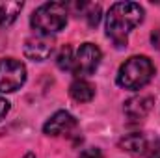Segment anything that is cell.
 <instances>
[{
	"mask_svg": "<svg viewBox=\"0 0 160 158\" xmlns=\"http://www.w3.org/2000/svg\"><path fill=\"white\" fill-rule=\"evenodd\" d=\"M143 9L136 2H116L106 15V36L116 47H127L128 34L142 22Z\"/></svg>",
	"mask_w": 160,
	"mask_h": 158,
	"instance_id": "obj_1",
	"label": "cell"
},
{
	"mask_svg": "<svg viewBox=\"0 0 160 158\" xmlns=\"http://www.w3.org/2000/svg\"><path fill=\"white\" fill-rule=\"evenodd\" d=\"M155 75V65L147 56L128 58L118 71V84L125 89H142Z\"/></svg>",
	"mask_w": 160,
	"mask_h": 158,
	"instance_id": "obj_2",
	"label": "cell"
},
{
	"mask_svg": "<svg viewBox=\"0 0 160 158\" xmlns=\"http://www.w3.org/2000/svg\"><path fill=\"white\" fill-rule=\"evenodd\" d=\"M30 24L39 36L58 34L67 24V7L58 2H47L32 13Z\"/></svg>",
	"mask_w": 160,
	"mask_h": 158,
	"instance_id": "obj_3",
	"label": "cell"
},
{
	"mask_svg": "<svg viewBox=\"0 0 160 158\" xmlns=\"http://www.w3.org/2000/svg\"><path fill=\"white\" fill-rule=\"evenodd\" d=\"M26 80V67L15 58L0 60V93L17 91Z\"/></svg>",
	"mask_w": 160,
	"mask_h": 158,
	"instance_id": "obj_4",
	"label": "cell"
},
{
	"mask_svg": "<svg viewBox=\"0 0 160 158\" xmlns=\"http://www.w3.org/2000/svg\"><path fill=\"white\" fill-rule=\"evenodd\" d=\"M101 58H102V54H101L99 47H95L93 43H84L78 48V52H77V58H73V69L71 71L78 78L89 77L99 67Z\"/></svg>",
	"mask_w": 160,
	"mask_h": 158,
	"instance_id": "obj_5",
	"label": "cell"
},
{
	"mask_svg": "<svg viewBox=\"0 0 160 158\" xmlns=\"http://www.w3.org/2000/svg\"><path fill=\"white\" fill-rule=\"evenodd\" d=\"M52 41L47 36H36L24 43V56L32 62H45L52 54Z\"/></svg>",
	"mask_w": 160,
	"mask_h": 158,
	"instance_id": "obj_6",
	"label": "cell"
},
{
	"mask_svg": "<svg viewBox=\"0 0 160 158\" xmlns=\"http://www.w3.org/2000/svg\"><path fill=\"white\" fill-rule=\"evenodd\" d=\"M75 126H77V119L73 117L69 112L62 110V112H56L43 125V132L47 136H62V134L71 132Z\"/></svg>",
	"mask_w": 160,
	"mask_h": 158,
	"instance_id": "obj_7",
	"label": "cell"
},
{
	"mask_svg": "<svg viewBox=\"0 0 160 158\" xmlns=\"http://www.w3.org/2000/svg\"><path fill=\"white\" fill-rule=\"evenodd\" d=\"M153 104H155V101L149 95H138V97L128 99L125 102L123 110H125V116L127 117L130 119L132 123H136V121H142V119L151 112Z\"/></svg>",
	"mask_w": 160,
	"mask_h": 158,
	"instance_id": "obj_8",
	"label": "cell"
},
{
	"mask_svg": "<svg viewBox=\"0 0 160 158\" xmlns=\"http://www.w3.org/2000/svg\"><path fill=\"white\" fill-rule=\"evenodd\" d=\"M119 149L132 155V156H142L149 151V143H147V138L140 132H134V134H128L125 138H121L119 141Z\"/></svg>",
	"mask_w": 160,
	"mask_h": 158,
	"instance_id": "obj_9",
	"label": "cell"
},
{
	"mask_svg": "<svg viewBox=\"0 0 160 158\" xmlns=\"http://www.w3.org/2000/svg\"><path fill=\"white\" fill-rule=\"evenodd\" d=\"M69 93L71 97L77 101V102H89L93 97H95V86L89 84L88 80H75L69 87Z\"/></svg>",
	"mask_w": 160,
	"mask_h": 158,
	"instance_id": "obj_10",
	"label": "cell"
},
{
	"mask_svg": "<svg viewBox=\"0 0 160 158\" xmlns=\"http://www.w3.org/2000/svg\"><path fill=\"white\" fill-rule=\"evenodd\" d=\"M21 9H22V2H0V28L15 22Z\"/></svg>",
	"mask_w": 160,
	"mask_h": 158,
	"instance_id": "obj_11",
	"label": "cell"
},
{
	"mask_svg": "<svg viewBox=\"0 0 160 158\" xmlns=\"http://www.w3.org/2000/svg\"><path fill=\"white\" fill-rule=\"evenodd\" d=\"M56 63L62 71H69L73 69V48L71 47H63L56 58Z\"/></svg>",
	"mask_w": 160,
	"mask_h": 158,
	"instance_id": "obj_12",
	"label": "cell"
},
{
	"mask_svg": "<svg viewBox=\"0 0 160 158\" xmlns=\"http://www.w3.org/2000/svg\"><path fill=\"white\" fill-rule=\"evenodd\" d=\"M84 15H86L89 26H97L99 21H101V6H97V4H89Z\"/></svg>",
	"mask_w": 160,
	"mask_h": 158,
	"instance_id": "obj_13",
	"label": "cell"
},
{
	"mask_svg": "<svg viewBox=\"0 0 160 158\" xmlns=\"http://www.w3.org/2000/svg\"><path fill=\"white\" fill-rule=\"evenodd\" d=\"M78 158H102V153L97 147H89V149H84Z\"/></svg>",
	"mask_w": 160,
	"mask_h": 158,
	"instance_id": "obj_14",
	"label": "cell"
},
{
	"mask_svg": "<svg viewBox=\"0 0 160 158\" xmlns=\"http://www.w3.org/2000/svg\"><path fill=\"white\" fill-rule=\"evenodd\" d=\"M8 112H9V102L4 97H0V121L8 116Z\"/></svg>",
	"mask_w": 160,
	"mask_h": 158,
	"instance_id": "obj_15",
	"label": "cell"
},
{
	"mask_svg": "<svg viewBox=\"0 0 160 158\" xmlns=\"http://www.w3.org/2000/svg\"><path fill=\"white\" fill-rule=\"evenodd\" d=\"M151 43H153V47H155L157 50H160V28L151 34Z\"/></svg>",
	"mask_w": 160,
	"mask_h": 158,
	"instance_id": "obj_16",
	"label": "cell"
},
{
	"mask_svg": "<svg viewBox=\"0 0 160 158\" xmlns=\"http://www.w3.org/2000/svg\"><path fill=\"white\" fill-rule=\"evenodd\" d=\"M22 158H36V155H32V153H28V155H24Z\"/></svg>",
	"mask_w": 160,
	"mask_h": 158,
	"instance_id": "obj_17",
	"label": "cell"
}]
</instances>
